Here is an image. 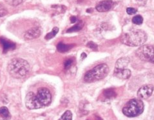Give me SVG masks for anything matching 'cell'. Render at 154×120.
Here are the masks:
<instances>
[{
  "mask_svg": "<svg viewBox=\"0 0 154 120\" xmlns=\"http://www.w3.org/2000/svg\"><path fill=\"white\" fill-rule=\"evenodd\" d=\"M37 97L40 103L44 106H48L51 104L52 95L48 89L45 87L39 88L38 91Z\"/></svg>",
  "mask_w": 154,
  "mask_h": 120,
  "instance_id": "cell-7",
  "label": "cell"
},
{
  "mask_svg": "<svg viewBox=\"0 0 154 120\" xmlns=\"http://www.w3.org/2000/svg\"><path fill=\"white\" fill-rule=\"evenodd\" d=\"M58 32H59V28L57 27H54L52 32H49L48 34H47L46 36L45 37V39L47 40H50L52 39L53 37L56 36V35L58 33Z\"/></svg>",
  "mask_w": 154,
  "mask_h": 120,
  "instance_id": "cell-18",
  "label": "cell"
},
{
  "mask_svg": "<svg viewBox=\"0 0 154 120\" xmlns=\"http://www.w3.org/2000/svg\"><path fill=\"white\" fill-rule=\"evenodd\" d=\"M114 5V2L112 0H105L99 3L96 8L99 12H105L110 10Z\"/></svg>",
  "mask_w": 154,
  "mask_h": 120,
  "instance_id": "cell-9",
  "label": "cell"
},
{
  "mask_svg": "<svg viewBox=\"0 0 154 120\" xmlns=\"http://www.w3.org/2000/svg\"><path fill=\"white\" fill-rule=\"evenodd\" d=\"M135 54L141 60L154 64V46L148 44L143 45L137 49Z\"/></svg>",
  "mask_w": 154,
  "mask_h": 120,
  "instance_id": "cell-5",
  "label": "cell"
},
{
  "mask_svg": "<svg viewBox=\"0 0 154 120\" xmlns=\"http://www.w3.org/2000/svg\"><path fill=\"white\" fill-rule=\"evenodd\" d=\"M121 42L126 46L136 47L141 46L146 41L147 35L144 31L135 29L121 35Z\"/></svg>",
  "mask_w": 154,
  "mask_h": 120,
  "instance_id": "cell-2",
  "label": "cell"
},
{
  "mask_svg": "<svg viewBox=\"0 0 154 120\" xmlns=\"http://www.w3.org/2000/svg\"><path fill=\"white\" fill-rule=\"evenodd\" d=\"M74 46V44H65L63 42H60L57 45V50L59 52L65 53L70 50Z\"/></svg>",
  "mask_w": 154,
  "mask_h": 120,
  "instance_id": "cell-14",
  "label": "cell"
},
{
  "mask_svg": "<svg viewBox=\"0 0 154 120\" xmlns=\"http://www.w3.org/2000/svg\"><path fill=\"white\" fill-rule=\"evenodd\" d=\"M114 75L117 78L121 79H128L131 76V71L128 69H125L122 70L115 71L114 72Z\"/></svg>",
  "mask_w": 154,
  "mask_h": 120,
  "instance_id": "cell-13",
  "label": "cell"
},
{
  "mask_svg": "<svg viewBox=\"0 0 154 120\" xmlns=\"http://www.w3.org/2000/svg\"><path fill=\"white\" fill-rule=\"evenodd\" d=\"M42 31L39 28H32L28 31H26L25 34V39L26 40H32L36 39L40 36Z\"/></svg>",
  "mask_w": 154,
  "mask_h": 120,
  "instance_id": "cell-12",
  "label": "cell"
},
{
  "mask_svg": "<svg viewBox=\"0 0 154 120\" xmlns=\"http://www.w3.org/2000/svg\"><path fill=\"white\" fill-rule=\"evenodd\" d=\"M30 66L26 60L16 58L12 59L8 64L7 70L11 77L14 78H23L30 72Z\"/></svg>",
  "mask_w": 154,
  "mask_h": 120,
  "instance_id": "cell-1",
  "label": "cell"
},
{
  "mask_svg": "<svg viewBox=\"0 0 154 120\" xmlns=\"http://www.w3.org/2000/svg\"><path fill=\"white\" fill-rule=\"evenodd\" d=\"M0 44L3 46V53H6L8 51L13 50L16 48V46L14 42L8 41V39L4 38L3 37H0Z\"/></svg>",
  "mask_w": 154,
  "mask_h": 120,
  "instance_id": "cell-10",
  "label": "cell"
},
{
  "mask_svg": "<svg viewBox=\"0 0 154 120\" xmlns=\"http://www.w3.org/2000/svg\"><path fill=\"white\" fill-rule=\"evenodd\" d=\"M84 26V23L82 21H79L78 23L75 25L73 27H72L69 28L66 31V32L68 33H71V32H78V31L81 30L83 28Z\"/></svg>",
  "mask_w": 154,
  "mask_h": 120,
  "instance_id": "cell-16",
  "label": "cell"
},
{
  "mask_svg": "<svg viewBox=\"0 0 154 120\" xmlns=\"http://www.w3.org/2000/svg\"><path fill=\"white\" fill-rule=\"evenodd\" d=\"M130 62V59L128 57H123L117 60L115 66V71L125 69L127 67Z\"/></svg>",
  "mask_w": 154,
  "mask_h": 120,
  "instance_id": "cell-11",
  "label": "cell"
},
{
  "mask_svg": "<svg viewBox=\"0 0 154 120\" xmlns=\"http://www.w3.org/2000/svg\"><path fill=\"white\" fill-rule=\"evenodd\" d=\"M25 105L26 108L29 110L38 109L43 107L39 101L37 95L32 92L27 93L25 98Z\"/></svg>",
  "mask_w": 154,
  "mask_h": 120,
  "instance_id": "cell-6",
  "label": "cell"
},
{
  "mask_svg": "<svg viewBox=\"0 0 154 120\" xmlns=\"http://www.w3.org/2000/svg\"><path fill=\"white\" fill-rule=\"evenodd\" d=\"M109 73V68L106 64H101L96 66L85 73L84 80L91 83L105 78Z\"/></svg>",
  "mask_w": 154,
  "mask_h": 120,
  "instance_id": "cell-3",
  "label": "cell"
},
{
  "mask_svg": "<svg viewBox=\"0 0 154 120\" xmlns=\"http://www.w3.org/2000/svg\"><path fill=\"white\" fill-rule=\"evenodd\" d=\"M70 21L72 23H74L77 21V17L75 16H72L70 17Z\"/></svg>",
  "mask_w": 154,
  "mask_h": 120,
  "instance_id": "cell-26",
  "label": "cell"
},
{
  "mask_svg": "<svg viewBox=\"0 0 154 120\" xmlns=\"http://www.w3.org/2000/svg\"><path fill=\"white\" fill-rule=\"evenodd\" d=\"M87 57V54H86L85 53H83L82 54H81V59L83 60V59H85V58Z\"/></svg>",
  "mask_w": 154,
  "mask_h": 120,
  "instance_id": "cell-28",
  "label": "cell"
},
{
  "mask_svg": "<svg viewBox=\"0 0 154 120\" xmlns=\"http://www.w3.org/2000/svg\"><path fill=\"white\" fill-rule=\"evenodd\" d=\"M144 110L143 102L139 99H132L125 104L123 108V113L129 118L136 117L143 113Z\"/></svg>",
  "mask_w": 154,
  "mask_h": 120,
  "instance_id": "cell-4",
  "label": "cell"
},
{
  "mask_svg": "<svg viewBox=\"0 0 154 120\" xmlns=\"http://www.w3.org/2000/svg\"><path fill=\"white\" fill-rule=\"evenodd\" d=\"M136 1L140 3V4H143V5H145V3L146 2L147 0H136Z\"/></svg>",
  "mask_w": 154,
  "mask_h": 120,
  "instance_id": "cell-27",
  "label": "cell"
},
{
  "mask_svg": "<svg viewBox=\"0 0 154 120\" xmlns=\"http://www.w3.org/2000/svg\"><path fill=\"white\" fill-rule=\"evenodd\" d=\"M137 12V9H135V8H134L128 7L126 8V12H127V14L129 15L135 14Z\"/></svg>",
  "mask_w": 154,
  "mask_h": 120,
  "instance_id": "cell-25",
  "label": "cell"
},
{
  "mask_svg": "<svg viewBox=\"0 0 154 120\" xmlns=\"http://www.w3.org/2000/svg\"><path fill=\"white\" fill-rule=\"evenodd\" d=\"M87 46L88 48H90V49H92V50H97V44L92 41L88 42L87 43Z\"/></svg>",
  "mask_w": 154,
  "mask_h": 120,
  "instance_id": "cell-24",
  "label": "cell"
},
{
  "mask_svg": "<svg viewBox=\"0 0 154 120\" xmlns=\"http://www.w3.org/2000/svg\"><path fill=\"white\" fill-rule=\"evenodd\" d=\"M0 116L5 120H8L11 118V114L7 107H0Z\"/></svg>",
  "mask_w": 154,
  "mask_h": 120,
  "instance_id": "cell-15",
  "label": "cell"
},
{
  "mask_svg": "<svg viewBox=\"0 0 154 120\" xmlns=\"http://www.w3.org/2000/svg\"><path fill=\"white\" fill-rule=\"evenodd\" d=\"M58 120H72V113L70 110H66Z\"/></svg>",
  "mask_w": 154,
  "mask_h": 120,
  "instance_id": "cell-19",
  "label": "cell"
},
{
  "mask_svg": "<svg viewBox=\"0 0 154 120\" xmlns=\"http://www.w3.org/2000/svg\"><path fill=\"white\" fill-rule=\"evenodd\" d=\"M6 2L11 6L16 7L19 5L23 1V0H5Z\"/></svg>",
  "mask_w": 154,
  "mask_h": 120,
  "instance_id": "cell-21",
  "label": "cell"
},
{
  "mask_svg": "<svg viewBox=\"0 0 154 120\" xmlns=\"http://www.w3.org/2000/svg\"><path fill=\"white\" fill-rule=\"evenodd\" d=\"M103 94L104 96L108 99L113 98H114L116 96V93L113 89H108L105 90L104 91Z\"/></svg>",
  "mask_w": 154,
  "mask_h": 120,
  "instance_id": "cell-17",
  "label": "cell"
},
{
  "mask_svg": "<svg viewBox=\"0 0 154 120\" xmlns=\"http://www.w3.org/2000/svg\"><path fill=\"white\" fill-rule=\"evenodd\" d=\"M74 63V60L73 59H67L65 61V63H64V67L65 69H69L71 67L72 64H73Z\"/></svg>",
  "mask_w": 154,
  "mask_h": 120,
  "instance_id": "cell-22",
  "label": "cell"
},
{
  "mask_svg": "<svg viewBox=\"0 0 154 120\" xmlns=\"http://www.w3.org/2000/svg\"><path fill=\"white\" fill-rule=\"evenodd\" d=\"M132 23L135 25H141L143 23V18L141 16H135L133 17L132 19Z\"/></svg>",
  "mask_w": 154,
  "mask_h": 120,
  "instance_id": "cell-20",
  "label": "cell"
},
{
  "mask_svg": "<svg viewBox=\"0 0 154 120\" xmlns=\"http://www.w3.org/2000/svg\"><path fill=\"white\" fill-rule=\"evenodd\" d=\"M7 10L3 4H0V17H3L7 14Z\"/></svg>",
  "mask_w": 154,
  "mask_h": 120,
  "instance_id": "cell-23",
  "label": "cell"
},
{
  "mask_svg": "<svg viewBox=\"0 0 154 120\" xmlns=\"http://www.w3.org/2000/svg\"><path fill=\"white\" fill-rule=\"evenodd\" d=\"M153 91V86L151 84H146L143 86L137 91V96L141 99L146 100L151 96Z\"/></svg>",
  "mask_w": 154,
  "mask_h": 120,
  "instance_id": "cell-8",
  "label": "cell"
}]
</instances>
